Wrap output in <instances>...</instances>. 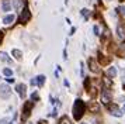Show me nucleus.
<instances>
[{"label":"nucleus","mask_w":125,"mask_h":124,"mask_svg":"<svg viewBox=\"0 0 125 124\" xmlns=\"http://www.w3.org/2000/svg\"><path fill=\"white\" fill-rule=\"evenodd\" d=\"M111 99H113V95H111V92L108 89H104L101 92V101L104 103V104H110V101H111Z\"/></svg>","instance_id":"obj_3"},{"label":"nucleus","mask_w":125,"mask_h":124,"mask_svg":"<svg viewBox=\"0 0 125 124\" xmlns=\"http://www.w3.org/2000/svg\"><path fill=\"white\" fill-rule=\"evenodd\" d=\"M10 95H11V89L9 87V85L6 83L0 85V97L1 99H7V97H10Z\"/></svg>","instance_id":"obj_2"},{"label":"nucleus","mask_w":125,"mask_h":124,"mask_svg":"<svg viewBox=\"0 0 125 124\" xmlns=\"http://www.w3.org/2000/svg\"><path fill=\"white\" fill-rule=\"evenodd\" d=\"M59 124H72V123H70V120L68 117H62L61 121H59Z\"/></svg>","instance_id":"obj_15"},{"label":"nucleus","mask_w":125,"mask_h":124,"mask_svg":"<svg viewBox=\"0 0 125 124\" xmlns=\"http://www.w3.org/2000/svg\"><path fill=\"white\" fill-rule=\"evenodd\" d=\"M89 65H90V69L93 71V72H98V68H97V65L94 63V61H93V59H90V61H89Z\"/></svg>","instance_id":"obj_14"},{"label":"nucleus","mask_w":125,"mask_h":124,"mask_svg":"<svg viewBox=\"0 0 125 124\" xmlns=\"http://www.w3.org/2000/svg\"><path fill=\"white\" fill-rule=\"evenodd\" d=\"M16 90H17V93L20 95V97H25V95H27V86H25L24 83L17 85Z\"/></svg>","instance_id":"obj_6"},{"label":"nucleus","mask_w":125,"mask_h":124,"mask_svg":"<svg viewBox=\"0 0 125 124\" xmlns=\"http://www.w3.org/2000/svg\"><path fill=\"white\" fill-rule=\"evenodd\" d=\"M31 85H32V86L37 85V79H31Z\"/></svg>","instance_id":"obj_24"},{"label":"nucleus","mask_w":125,"mask_h":124,"mask_svg":"<svg viewBox=\"0 0 125 124\" xmlns=\"http://www.w3.org/2000/svg\"><path fill=\"white\" fill-rule=\"evenodd\" d=\"M21 1L23 0H16V9L17 10H21Z\"/></svg>","instance_id":"obj_17"},{"label":"nucleus","mask_w":125,"mask_h":124,"mask_svg":"<svg viewBox=\"0 0 125 124\" xmlns=\"http://www.w3.org/2000/svg\"><path fill=\"white\" fill-rule=\"evenodd\" d=\"M1 10L3 11L11 10V1H10V0H3V3H1Z\"/></svg>","instance_id":"obj_8"},{"label":"nucleus","mask_w":125,"mask_h":124,"mask_svg":"<svg viewBox=\"0 0 125 124\" xmlns=\"http://www.w3.org/2000/svg\"><path fill=\"white\" fill-rule=\"evenodd\" d=\"M93 31H94V34H96V35H100V30H98V27H97V25H94V27H93Z\"/></svg>","instance_id":"obj_18"},{"label":"nucleus","mask_w":125,"mask_h":124,"mask_svg":"<svg viewBox=\"0 0 125 124\" xmlns=\"http://www.w3.org/2000/svg\"><path fill=\"white\" fill-rule=\"evenodd\" d=\"M14 20H16V16H14V14H7V16L3 18V23H4L6 25H10V24L14 23Z\"/></svg>","instance_id":"obj_7"},{"label":"nucleus","mask_w":125,"mask_h":124,"mask_svg":"<svg viewBox=\"0 0 125 124\" xmlns=\"http://www.w3.org/2000/svg\"><path fill=\"white\" fill-rule=\"evenodd\" d=\"M124 112H125V106H124Z\"/></svg>","instance_id":"obj_26"},{"label":"nucleus","mask_w":125,"mask_h":124,"mask_svg":"<svg viewBox=\"0 0 125 124\" xmlns=\"http://www.w3.org/2000/svg\"><path fill=\"white\" fill-rule=\"evenodd\" d=\"M35 79H37V85H38V86H42L44 82H45V76H44V75H38Z\"/></svg>","instance_id":"obj_12"},{"label":"nucleus","mask_w":125,"mask_h":124,"mask_svg":"<svg viewBox=\"0 0 125 124\" xmlns=\"http://www.w3.org/2000/svg\"><path fill=\"white\" fill-rule=\"evenodd\" d=\"M91 110L93 112H98V106L97 104H91Z\"/></svg>","instance_id":"obj_20"},{"label":"nucleus","mask_w":125,"mask_h":124,"mask_svg":"<svg viewBox=\"0 0 125 124\" xmlns=\"http://www.w3.org/2000/svg\"><path fill=\"white\" fill-rule=\"evenodd\" d=\"M117 34H118V37L121 39H124L125 38V28L122 27V25H118V27H117Z\"/></svg>","instance_id":"obj_9"},{"label":"nucleus","mask_w":125,"mask_h":124,"mask_svg":"<svg viewBox=\"0 0 125 124\" xmlns=\"http://www.w3.org/2000/svg\"><path fill=\"white\" fill-rule=\"evenodd\" d=\"M3 73L6 75L7 78H9V76H11V75H13V71H11V69H9V68H6V69L3 71Z\"/></svg>","instance_id":"obj_16"},{"label":"nucleus","mask_w":125,"mask_h":124,"mask_svg":"<svg viewBox=\"0 0 125 124\" xmlns=\"http://www.w3.org/2000/svg\"><path fill=\"white\" fill-rule=\"evenodd\" d=\"M9 123V118H1L0 120V124H7Z\"/></svg>","instance_id":"obj_22"},{"label":"nucleus","mask_w":125,"mask_h":124,"mask_svg":"<svg viewBox=\"0 0 125 124\" xmlns=\"http://www.w3.org/2000/svg\"><path fill=\"white\" fill-rule=\"evenodd\" d=\"M84 103L80 100V99H77V100L74 101L73 104V117L76 118V120H79V118H82V116H83V113H84Z\"/></svg>","instance_id":"obj_1"},{"label":"nucleus","mask_w":125,"mask_h":124,"mask_svg":"<svg viewBox=\"0 0 125 124\" xmlns=\"http://www.w3.org/2000/svg\"><path fill=\"white\" fill-rule=\"evenodd\" d=\"M82 124H87V123H82Z\"/></svg>","instance_id":"obj_27"},{"label":"nucleus","mask_w":125,"mask_h":124,"mask_svg":"<svg viewBox=\"0 0 125 124\" xmlns=\"http://www.w3.org/2000/svg\"><path fill=\"white\" fill-rule=\"evenodd\" d=\"M0 39H1V33H0Z\"/></svg>","instance_id":"obj_25"},{"label":"nucleus","mask_w":125,"mask_h":124,"mask_svg":"<svg viewBox=\"0 0 125 124\" xmlns=\"http://www.w3.org/2000/svg\"><path fill=\"white\" fill-rule=\"evenodd\" d=\"M107 75H108V76H111V78H114V76L117 75V68H115V66H111V68L107 71Z\"/></svg>","instance_id":"obj_13"},{"label":"nucleus","mask_w":125,"mask_h":124,"mask_svg":"<svg viewBox=\"0 0 125 124\" xmlns=\"http://www.w3.org/2000/svg\"><path fill=\"white\" fill-rule=\"evenodd\" d=\"M82 14L87 17V14H89V10H86V9H83V10H82Z\"/></svg>","instance_id":"obj_23"},{"label":"nucleus","mask_w":125,"mask_h":124,"mask_svg":"<svg viewBox=\"0 0 125 124\" xmlns=\"http://www.w3.org/2000/svg\"><path fill=\"white\" fill-rule=\"evenodd\" d=\"M0 61H3V62H11V59L9 58V55H7L6 52H0Z\"/></svg>","instance_id":"obj_10"},{"label":"nucleus","mask_w":125,"mask_h":124,"mask_svg":"<svg viewBox=\"0 0 125 124\" xmlns=\"http://www.w3.org/2000/svg\"><path fill=\"white\" fill-rule=\"evenodd\" d=\"M6 80H7V83H14V79H13L11 76H9V78H7Z\"/></svg>","instance_id":"obj_21"},{"label":"nucleus","mask_w":125,"mask_h":124,"mask_svg":"<svg viewBox=\"0 0 125 124\" xmlns=\"http://www.w3.org/2000/svg\"><path fill=\"white\" fill-rule=\"evenodd\" d=\"M11 54L14 55V58H16V59H21V56H23V52H21L20 50H13Z\"/></svg>","instance_id":"obj_11"},{"label":"nucleus","mask_w":125,"mask_h":124,"mask_svg":"<svg viewBox=\"0 0 125 124\" xmlns=\"http://www.w3.org/2000/svg\"><path fill=\"white\" fill-rule=\"evenodd\" d=\"M30 18H31V13H30L28 7H25L24 11L21 13V16H20V20H21V23H27Z\"/></svg>","instance_id":"obj_5"},{"label":"nucleus","mask_w":125,"mask_h":124,"mask_svg":"<svg viewBox=\"0 0 125 124\" xmlns=\"http://www.w3.org/2000/svg\"><path fill=\"white\" fill-rule=\"evenodd\" d=\"M108 110H110V113H111L113 116H115V117H121V116H122V112L119 110V107L117 106V104H108Z\"/></svg>","instance_id":"obj_4"},{"label":"nucleus","mask_w":125,"mask_h":124,"mask_svg":"<svg viewBox=\"0 0 125 124\" xmlns=\"http://www.w3.org/2000/svg\"><path fill=\"white\" fill-rule=\"evenodd\" d=\"M118 11L122 14V16H125V7H122V6H121V7H118Z\"/></svg>","instance_id":"obj_19"}]
</instances>
